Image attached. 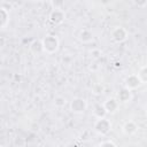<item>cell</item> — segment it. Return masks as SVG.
Wrapping results in <instances>:
<instances>
[{"instance_id": "d6986e66", "label": "cell", "mask_w": 147, "mask_h": 147, "mask_svg": "<svg viewBox=\"0 0 147 147\" xmlns=\"http://www.w3.org/2000/svg\"><path fill=\"white\" fill-rule=\"evenodd\" d=\"M134 3H136L138 7H141V8H144V7L147 5V1H146V0H144V1H141V2H139V1H138V2H136V1H134Z\"/></svg>"}, {"instance_id": "ffe728a7", "label": "cell", "mask_w": 147, "mask_h": 147, "mask_svg": "<svg viewBox=\"0 0 147 147\" xmlns=\"http://www.w3.org/2000/svg\"><path fill=\"white\" fill-rule=\"evenodd\" d=\"M0 147H6V146H0Z\"/></svg>"}, {"instance_id": "5b68a950", "label": "cell", "mask_w": 147, "mask_h": 147, "mask_svg": "<svg viewBox=\"0 0 147 147\" xmlns=\"http://www.w3.org/2000/svg\"><path fill=\"white\" fill-rule=\"evenodd\" d=\"M48 20L54 25H60L65 21V11L63 9H52L48 15Z\"/></svg>"}, {"instance_id": "52a82bcc", "label": "cell", "mask_w": 147, "mask_h": 147, "mask_svg": "<svg viewBox=\"0 0 147 147\" xmlns=\"http://www.w3.org/2000/svg\"><path fill=\"white\" fill-rule=\"evenodd\" d=\"M102 105H103L107 114H115L118 110V107H119V102L117 101L116 98H109Z\"/></svg>"}, {"instance_id": "3957f363", "label": "cell", "mask_w": 147, "mask_h": 147, "mask_svg": "<svg viewBox=\"0 0 147 147\" xmlns=\"http://www.w3.org/2000/svg\"><path fill=\"white\" fill-rule=\"evenodd\" d=\"M87 109V101L84 98H74L70 101V110L74 114H83Z\"/></svg>"}, {"instance_id": "6da1fadb", "label": "cell", "mask_w": 147, "mask_h": 147, "mask_svg": "<svg viewBox=\"0 0 147 147\" xmlns=\"http://www.w3.org/2000/svg\"><path fill=\"white\" fill-rule=\"evenodd\" d=\"M41 44H42L44 52H46L48 54L56 53L60 47V40L55 34H46L41 39Z\"/></svg>"}, {"instance_id": "ac0fdd59", "label": "cell", "mask_w": 147, "mask_h": 147, "mask_svg": "<svg viewBox=\"0 0 147 147\" xmlns=\"http://www.w3.org/2000/svg\"><path fill=\"white\" fill-rule=\"evenodd\" d=\"M6 42H7V40H6V38L5 37H1L0 36V49H2L5 46H6Z\"/></svg>"}, {"instance_id": "277c9868", "label": "cell", "mask_w": 147, "mask_h": 147, "mask_svg": "<svg viewBox=\"0 0 147 147\" xmlns=\"http://www.w3.org/2000/svg\"><path fill=\"white\" fill-rule=\"evenodd\" d=\"M127 31L125 28L123 26H115L111 32H110V38L113 41L117 42V44H121V42H124L126 39H127Z\"/></svg>"}, {"instance_id": "4fadbf2b", "label": "cell", "mask_w": 147, "mask_h": 147, "mask_svg": "<svg viewBox=\"0 0 147 147\" xmlns=\"http://www.w3.org/2000/svg\"><path fill=\"white\" fill-rule=\"evenodd\" d=\"M9 22V13L6 8L0 7V29L5 28Z\"/></svg>"}, {"instance_id": "8fae6325", "label": "cell", "mask_w": 147, "mask_h": 147, "mask_svg": "<svg viewBox=\"0 0 147 147\" xmlns=\"http://www.w3.org/2000/svg\"><path fill=\"white\" fill-rule=\"evenodd\" d=\"M29 49H30V52L33 53V54H40L41 52H44L41 40H39V39H33V40L30 42V45H29Z\"/></svg>"}, {"instance_id": "e0dca14e", "label": "cell", "mask_w": 147, "mask_h": 147, "mask_svg": "<svg viewBox=\"0 0 147 147\" xmlns=\"http://www.w3.org/2000/svg\"><path fill=\"white\" fill-rule=\"evenodd\" d=\"M99 147H117V146H116V144H115L114 141H111V140H106V141H102Z\"/></svg>"}, {"instance_id": "30bf717a", "label": "cell", "mask_w": 147, "mask_h": 147, "mask_svg": "<svg viewBox=\"0 0 147 147\" xmlns=\"http://www.w3.org/2000/svg\"><path fill=\"white\" fill-rule=\"evenodd\" d=\"M122 130H123V133L124 134H126V136H133L138 131V125L133 121H127V122H125L123 124Z\"/></svg>"}, {"instance_id": "ba28073f", "label": "cell", "mask_w": 147, "mask_h": 147, "mask_svg": "<svg viewBox=\"0 0 147 147\" xmlns=\"http://www.w3.org/2000/svg\"><path fill=\"white\" fill-rule=\"evenodd\" d=\"M124 84H125L124 87L129 88L130 91L136 90V88H138V87L141 85V83H140L139 78L137 77V75H130V76H127V77L125 78V83H124Z\"/></svg>"}, {"instance_id": "8992f818", "label": "cell", "mask_w": 147, "mask_h": 147, "mask_svg": "<svg viewBox=\"0 0 147 147\" xmlns=\"http://www.w3.org/2000/svg\"><path fill=\"white\" fill-rule=\"evenodd\" d=\"M76 38L83 44H88L93 40L94 37H93V32L90 29H79L77 31Z\"/></svg>"}, {"instance_id": "9c48e42d", "label": "cell", "mask_w": 147, "mask_h": 147, "mask_svg": "<svg viewBox=\"0 0 147 147\" xmlns=\"http://www.w3.org/2000/svg\"><path fill=\"white\" fill-rule=\"evenodd\" d=\"M117 101L118 102H122V103H126V102H130L131 99H132V92L126 88V87H122L118 93H117Z\"/></svg>"}, {"instance_id": "7c38bea8", "label": "cell", "mask_w": 147, "mask_h": 147, "mask_svg": "<svg viewBox=\"0 0 147 147\" xmlns=\"http://www.w3.org/2000/svg\"><path fill=\"white\" fill-rule=\"evenodd\" d=\"M93 115L96 118H103V117H106L107 111H106V109H105V107H103L102 103H95L93 106Z\"/></svg>"}, {"instance_id": "2e32d148", "label": "cell", "mask_w": 147, "mask_h": 147, "mask_svg": "<svg viewBox=\"0 0 147 147\" xmlns=\"http://www.w3.org/2000/svg\"><path fill=\"white\" fill-rule=\"evenodd\" d=\"M54 101H55V106H57V107H62V106H64L65 102H67L65 98H63V96H56Z\"/></svg>"}, {"instance_id": "5bb4252c", "label": "cell", "mask_w": 147, "mask_h": 147, "mask_svg": "<svg viewBox=\"0 0 147 147\" xmlns=\"http://www.w3.org/2000/svg\"><path fill=\"white\" fill-rule=\"evenodd\" d=\"M137 77L139 78V80H140L141 84H145V83L147 82V67H146V65H142V67L139 69Z\"/></svg>"}, {"instance_id": "9a60e30c", "label": "cell", "mask_w": 147, "mask_h": 147, "mask_svg": "<svg viewBox=\"0 0 147 147\" xmlns=\"http://www.w3.org/2000/svg\"><path fill=\"white\" fill-rule=\"evenodd\" d=\"M92 91H93L94 94H102L103 93V86L101 84H95L92 87Z\"/></svg>"}, {"instance_id": "7a4b0ae2", "label": "cell", "mask_w": 147, "mask_h": 147, "mask_svg": "<svg viewBox=\"0 0 147 147\" xmlns=\"http://www.w3.org/2000/svg\"><path fill=\"white\" fill-rule=\"evenodd\" d=\"M111 122L107 118V117H103V118H96V121L94 122L93 124V129L94 131L100 134V136H106L108 134L110 131H111Z\"/></svg>"}]
</instances>
